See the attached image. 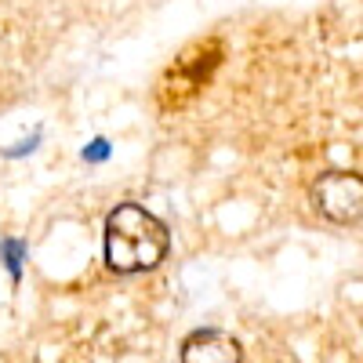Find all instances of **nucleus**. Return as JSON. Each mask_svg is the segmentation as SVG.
<instances>
[{"label":"nucleus","mask_w":363,"mask_h":363,"mask_svg":"<svg viewBox=\"0 0 363 363\" xmlns=\"http://www.w3.org/2000/svg\"><path fill=\"white\" fill-rule=\"evenodd\" d=\"M171 236L157 215L138 203H120L106 218V265L113 272H145L157 269L167 255Z\"/></svg>","instance_id":"obj_1"},{"label":"nucleus","mask_w":363,"mask_h":363,"mask_svg":"<svg viewBox=\"0 0 363 363\" xmlns=\"http://www.w3.org/2000/svg\"><path fill=\"white\" fill-rule=\"evenodd\" d=\"M313 203L316 211L335 222V225H352L363 218V174L356 171H327L313 186Z\"/></svg>","instance_id":"obj_2"},{"label":"nucleus","mask_w":363,"mask_h":363,"mask_svg":"<svg viewBox=\"0 0 363 363\" xmlns=\"http://www.w3.org/2000/svg\"><path fill=\"white\" fill-rule=\"evenodd\" d=\"M240 356V342L225 330H193V335L182 342V363H236Z\"/></svg>","instance_id":"obj_3"},{"label":"nucleus","mask_w":363,"mask_h":363,"mask_svg":"<svg viewBox=\"0 0 363 363\" xmlns=\"http://www.w3.org/2000/svg\"><path fill=\"white\" fill-rule=\"evenodd\" d=\"M215 66H218V48L215 44L203 51V58H193V55L182 58V62L171 69V77H167V91L174 95V106L189 102L196 91L207 84V77H211V69H215Z\"/></svg>","instance_id":"obj_4"},{"label":"nucleus","mask_w":363,"mask_h":363,"mask_svg":"<svg viewBox=\"0 0 363 363\" xmlns=\"http://www.w3.org/2000/svg\"><path fill=\"white\" fill-rule=\"evenodd\" d=\"M22 258H26V244H22V240H4V244H0V262L8 265L11 280H18V272H22Z\"/></svg>","instance_id":"obj_5"},{"label":"nucleus","mask_w":363,"mask_h":363,"mask_svg":"<svg viewBox=\"0 0 363 363\" xmlns=\"http://www.w3.org/2000/svg\"><path fill=\"white\" fill-rule=\"evenodd\" d=\"M106 157H109V145H106V138L91 142V145L84 149V160H106Z\"/></svg>","instance_id":"obj_6"}]
</instances>
